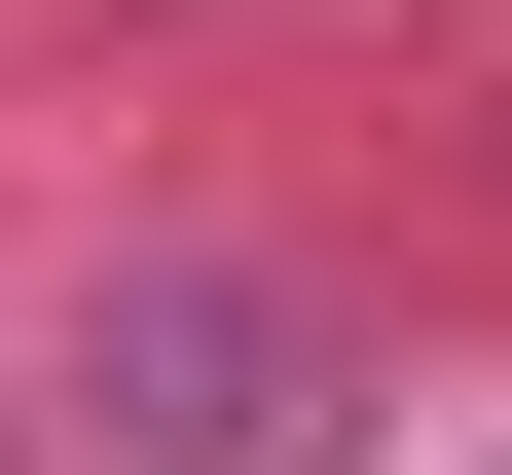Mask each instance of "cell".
<instances>
[{
    "instance_id": "6da1fadb",
    "label": "cell",
    "mask_w": 512,
    "mask_h": 475,
    "mask_svg": "<svg viewBox=\"0 0 512 475\" xmlns=\"http://www.w3.org/2000/svg\"><path fill=\"white\" fill-rule=\"evenodd\" d=\"M293 439H330V329L293 293H147L110 329V475H293Z\"/></svg>"
}]
</instances>
